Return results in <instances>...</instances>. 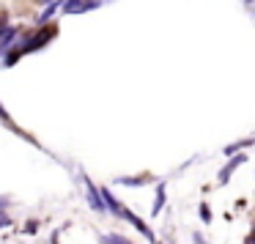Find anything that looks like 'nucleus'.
Returning <instances> with one entry per match:
<instances>
[{
    "label": "nucleus",
    "mask_w": 255,
    "mask_h": 244,
    "mask_svg": "<svg viewBox=\"0 0 255 244\" xmlns=\"http://www.w3.org/2000/svg\"><path fill=\"white\" fill-rule=\"evenodd\" d=\"M167 203V184L165 181H156V195H154V206H151V217H159L162 209Z\"/></svg>",
    "instance_id": "nucleus-6"
},
{
    "label": "nucleus",
    "mask_w": 255,
    "mask_h": 244,
    "mask_svg": "<svg viewBox=\"0 0 255 244\" xmlns=\"http://www.w3.org/2000/svg\"><path fill=\"white\" fill-rule=\"evenodd\" d=\"M39 3H55V0H39Z\"/></svg>",
    "instance_id": "nucleus-23"
},
{
    "label": "nucleus",
    "mask_w": 255,
    "mask_h": 244,
    "mask_svg": "<svg viewBox=\"0 0 255 244\" xmlns=\"http://www.w3.org/2000/svg\"><path fill=\"white\" fill-rule=\"evenodd\" d=\"M6 30V17H0V33Z\"/></svg>",
    "instance_id": "nucleus-20"
},
{
    "label": "nucleus",
    "mask_w": 255,
    "mask_h": 244,
    "mask_svg": "<svg viewBox=\"0 0 255 244\" xmlns=\"http://www.w3.org/2000/svg\"><path fill=\"white\" fill-rule=\"evenodd\" d=\"M244 162H247V154H236V156H231V159H228V165L222 167L220 173H217V184H220V187H225V184L231 181V176L244 165Z\"/></svg>",
    "instance_id": "nucleus-3"
},
{
    "label": "nucleus",
    "mask_w": 255,
    "mask_h": 244,
    "mask_svg": "<svg viewBox=\"0 0 255 244\" xmlns=\"http://www.w3.org/2000/svg\"><path fill=\"white\" fill-rule=\"evenodd\" d=\"M3 228H11V217H8L6 211L0 214V231H3Z\"/></svg>",
    "instance_id": "nucleus-15"
},
{
    "label": "nucleus",
    "mask_w": 255,
    "mask_h": 244,
    "mask_svg": "<svg viewBox=\"0 0 255 244\" xmlns=\"http://www.w3.org/2000/svg\"><path fill=\"white\" fill-rule=\"evenodd\" d=\"M63 3H66V0H55V3H50V6H47L44 11H41L39 17H36V22H39V25H47L58 11H63Z\"/></svg>",
    "instance_id": "nucleus-8"
},
{
    "label": "nucleus",
    "mask_w": 255,
    "mask_h": 244,
    "mask_svg": "<svg viewBox=\"0 0 255 244\" xmlns=\"http://www.w3.org/2000/svg\"><path fill=\"white\" fill-rule=\"evenodd\" d=\"M85 0H66L63 3V14H83Z\"/></svg>",
    "instance_id": "nucleus-11"
},
{
    "label": "nucleus",
    "mask_w": 255,
    "mask_h": 244,
    "mask_svg": "<svg viewBox=\"0 0 255 244\" xmlns=\"http://www.w3.org/2000/svg\"><path fill=\"white\" fill-rule=\"evenodd\" d=\"M255 145V137H244V140H236V143L225 145V156H236V154H244V148H253Z\"/></svg>",
    "instance_id": "nucleus-7"
},
{
    "label": "nucleus",
    "mask_w": 255,
    "mask_h": 244,
    "mask_svg": "<svg viewBox=\"0 0 255 244\" xmlns=\"http://www.w3.org/2000/svg\"><path fill=\"white\" fill-rule=\"evenodd\" d=\"M99 3H102V6H105V3H116V0H99Z\"/></svg>",
    "instance_id": "nucleus-22"
},
{
    "label": "nucleus",
    "mask_w": 255,
    "mask_h": 244,
    "mask_svg": "<svg viewBox=\"0 0 255 244\" xmlns=\"http://www.w3.org/2000/svg\"><path fill=\"white\" fill-rule=\"evenodd\" d=\"M151 176H118L116 184H121V187H143V184H148Z\"/></svg>",
    "instance_id": "nucleus-10"
},
{
    "label": "nucleus",
    "mask_w": 255,
    "mask_h": 244,
    "mask_svg": "<svg viewBox=\"0 0 255 244\" xmlns=\"http://www.w3.org/2000/svg\"><path fill=\"white\" fill-rule=\"evenodd\" d=\"M192 244H209V239H206L203 233H198V231H195V233H192Z\"/></svg>",
    "instance_id": "nucleus-16"
},
{
    "label": "nucleus",
    "mask_w": 255,
    "mask_h": 244,
    "mask_svg": "<svg viewBox=\"0 0 255 244\" xmlns=\"http://www.w3.org/2000/svg\"><path fill=\"white\" fill-rule=\"evenodd\" d=\"M22 55H25V52H22V47H11V50H8V55L3 58V66H14V63H17Z\"/></svg>",
    "instance_id": "nucleus-12"
},
{
    "label": "nucleus",
    "mask_w": 255,
    "mask_h": 244,
    "mask_svg": "<svg viewBox=\"0 0 255 244\" xmlns=\"http://www.w3.org/2000/svg\"><path fill=\"white\" fill-rule=\"evenodd\" d=\"M242 3H244V6L250 8V11H253V8H255V0H242Z\"/></svg>",
    "instance_id": "nucleus-19"
},
{
    "label": "nucleus",
    "mask_w": 255,
    "mask_h": 244,
    "mask_svg": "<svg viewBox=\"0 0 255 244\" xmlns=\"http://www.w3.org/2000/svg\"><path fill=\"white\" fill-rule=\"evenodd\" d=\"M244 244H255V231H253V233H250V236H247V239H244Z\"/></svg>",
    "instance_id": "nucleus-18"
},
{
    "label": "nucleus",
    "mask_w": 255,
    "mask_h": 244,
    "mask_svg": "<svg viewBox=\"0 0 255 244\" xmlns=\"http://www.w3.org/2000/svg\"><path fill=\"white\" fill-rule=\"evenodd\" d=\"M80 181H83V189H85V198H88V206L96 211V214H105L107 206H105V198H102V189L85 176V170H80Z\"/></svg>",
    "instance_id": "nucleus-1"
},
{
    "label": "nucleus",
    "mask_w": 255,
    "mask_h": 244,
    "mask_svg": "<svg viewBox=\"0 0 255 244\" xmlns=\"http://www.w3.org/2000/svg\"><path fill=\"white\" fill-rule=\"evenodd\" d=\"M121 220H127V222H129V225H132V228H134V231H137V233H143V236H145V239H148V242H151V244H156V236H154V231H151V228H148V225H145V222H143V220H140V217H137V214H134V211H132V209H124V214H121Z\"/></svg>",
    "instance_id": "nucleus-4"
},
{
    "label": "nucleus",
    "mask_w": 255,
    "mask_h": 244,
    "mask_svg": "<svg viewBox=\"0 0 255 244\" xmlns=\"http://www.w3.org/2000/svg\"><path fill=\"white\" fill-rule=\"evenodd\" d=\"M0 118H3V121H8V113L3 110V107H0Z\"/></svg>",
    "instance_id": "nucleus-21"
},
{
    "label": "nucleus",
    "mask_w": 255,
    "mask_h": 244,
    "mask_svg": "<svg viewBox=\"0 0 255 244\" xmlns=\"http://www.w3.org/2000/svg\"><path fill=\"white\" fill-rule=\"evenodd\" d=\"M107 242H110V244H132L127 236H121V233H116V231H113V233H107Z\"/></svg>",
    "instance_id": "nucleus-14"
},
{
    "label": "nucleus",
    "mask_w": 255,
    "mask_h": 244,
    "mask_svg": "<svg viewBox=\"0 0 255 244\" xmlns=\"http://www.w3.org/2000/svg\"><path fill=\"white\" fill-rule=\"evenodd\" d=\"M19 30L14 28V25H6V30L0 33V55H3V50H11V41L17 39Z\"/></svg>",
    "instance_id": "nucleus-9"
},
{
    "label": "nucleus",
    "mask_w": 255,
    "mask_h": 244,
    "mask_svg": "<svg viewBox=\"0 0 255 244\" xmlns=\"http://www.w3.org/2000/svg\"><path fill=\"white\" fill-rule=\"evenodd\" d=\"M253 14H255V8H253Z\"/></svg>",
    "instance_id": "nucleus-24"
},
{
    "label": "nucleus",
    "mask_w": 255,
    "mask_h": 244,
    "mask_svg": "<svg viewBox=\"0 0 255 244\" xmlns=\"http://www.w3.org/2000/svg\"><path fill=\"white\" fill-rule=\"evenodd\" d=\"M8 203H11V198H8V195H0V214L8 209Z\"/></svg>",
    "instance_id": "nucleus-17"
},
{
    "label": "nucleus",
    "mask_w": 255,
    "mask_h": 244,
    "mask_svg": "<svg viewBox=\"0 0 255 244\" xmlns=\"http://www.w3.org/2000/svg\"><path fill=\"white\" fill-rule=\"evenodd\" d=\"M55 30H58L55 25H50V28H44L41 33L25 36V39H22V44H19V47H22V52L28 55V52H36V50H41V47H44L47 41H52V39H55Z\"/></svg>",
    "instance_id": "nucleus-2"
},
{
    "label": "nucleus",
    "mask_w": 255,
    "mask_h": 244,
    "mask_svg": "<svg viewBox=\"0 0 255 244\" xmlns=\"http://www.w3.org/2000/svg\"><path fill=\"white\" fill-rule=\"evenodd\" d=\"M198 217H200V220L206 222V225H209V222H211V217H214V214H211L209 203H200V206H198Z\"/></svg>",
    "instance_id": "nucleus-13"
},
{
    "label": "nucleus",
    "mask_w": 255,
    "mask_h": 244,
    "mask_svg": "<svg viewBox=\"0 0 255 244\" xmlns=\"http://www.w3.org/2000/svg\"><path fill=\"white\" fill-rule=\"evenodd\" d=\"M102 198H105V206H107V211H110L113 217H118V220H121V214H124V209H127V206H124L121 200H118V198H116V195H113L107 187H102Z\"/></svg>",
    "instance_id": "nucleus-5"
}]
</instances>
